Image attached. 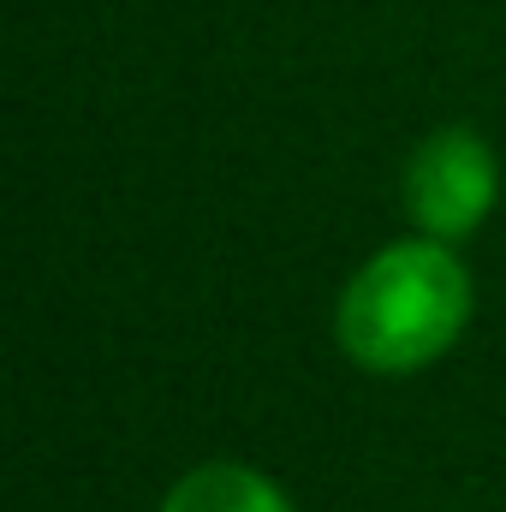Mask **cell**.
Wrapping results in <instances>:
<instances>
[{"label": "cell", "mask_w": 506, "mask_h": 512, "mask_svg": "<svg viewBox=\"0 0 506 512\" xmlns=\"http://www.w3.org/2000/svg\"><path fill=\"white\" fill-rule=\"evenodd\" d=\"M471 322V274L447 239H411L370 256L340 298V346L376 376L435 364Z\"/></svg>", "instance_id": "obj_1"}, {"label": "cell", "mask_w": 506, "mask_h": 512, "mask_svg": "<svg viewBox=\"0 0 506 512\" xmlns=\"http://www.w3.org/2000/svg\"><path fill=\"white\" fill-rule=\"evenodd\" d=\"M405 209L429 239H465L495 209V155L477 131H435L405 167Z\"/></svg>", "instance_id": "obj_2"}, {"label": "cell", "mask_w": 506, "mask_h": 512, "mask_svg": "<svg viewBox=\"0 0 506 512\" xmlns=\"http://www.w3.org/2000/svg\"><path fill=\"white\" fill-rule=\"evenodd\" d=\"M161 512H292V507L251 465H203V471L173 483Z\"/></svg>", "instance_id": "obj_3"}]
</instances>
